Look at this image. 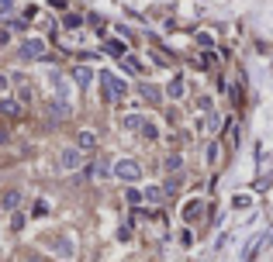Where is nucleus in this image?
I'll return each mask as SVG.
<instances>
[{
    "instance_id": "nucleus-1",
    "label": "nucleus",
    "mask_w": 273,
    "mask_h": 262,
    "mask_svg": "<svg viewBox=\"0 0 273 262\" xmlns=\"http://www.w3.org/2000/svg\"><path fill=\"white\" fill-rule=\"evenodd\" d=\"M100 90H104L107 100H121V97L128 94V86H125L118 76H111V73H100Z\"/></svg>"
},
{
    "instance_id": "nucleus-2",
    "label": "nucleus",
    "mask_w": 273,
    "mask_h": 262,
    "mask_svg": "<svg viewBox=\"0 0 273 262\" xmlns=\"http://www.w3.org/2000/svg\"><path fill=\"white\" fill-rule=\"evenodd\" d=\"M45 56V41L42 38H24L21 41V59H42Z\"/></svg>"
},
{
    "instance_id": "nucleus-3",
    "label": "nucleus",
    "mask_w": 273,
    "mask_h": 262,
    "mask_svg": "<svg viewBox=\"0 0 273 262\" xmlns=\"http://www.w3.org/2000/svg\"><path fill=\"white\" fill-rule=\"evenodd\" d=\"M114 176L132 183V180H138V176H142V169H138V162H132V159H121V162L114 166Z\"/></svg>"
},
{
    "instance_id": "nucleus-4",
    "label": "nucleus",
    "mask_w": 273,
    "mask_h": 262,
    "mask_svg": "<svg viewBox=\"0 0 273 262\" xmlns=\"http://www.w3.org/2000/svg\"><path fill=\"white\" fill-rule=\"evenodd\" d=\"M59 162H62V169H76L80 166V152L76 149H66L62 155H59Z\"/></svg>"
},
{
    "instance_id": "nucleus-5",
    "label": "nucleus",
    "mask_w": 273,
    "mask_h": 262,
    "mask_svg": "<svg viewBox=\"0 0 273 262\" xmlns=\"http://www.w3.org/2000/svg\"><path fill=\"white\" fill-rule=\"evenodd\" d=\"M0 114L18 117V114H21V104H18V100H11V97H4V100H0Z\"/></svg>"
},
{
    "instance_id": "nucleus-6",
    "label": "nucleus",
    "mask_w": 273,
    "mask_h": 262,
    "mask_svg": "<svg viewBox=\"0 0 273 262\" xmlns=\"http://www.w3.org/2000/svg\"><path fill=\"white\" fill-rule=\"evenodd\" d=\"M97 145V135L94 131H80L76 135V149H94Z\"/></svg>"
},
{
    "instance_id": "nucleus-7",
    "label": "nucleus",
    "mask_w": 273,
    "mask_h": 262,
    "mask_svg": "<svg viewBox=\"0 0 273 262\" xmlns=\"http://www.w3.org/2000/svg\"><path fill=\"white\" fill-rule=\"evenodd\" d=\"M21 204V193L18 190H11V193H4V200H0V207H4V210H14V207Z\"/></svg>"
},
{
    "instance_id": "nucleus-8",
    "label": "nucleus",
    "mask_w": 273,
    "mask_h": 262,
    "mask_svg": "<svg viewBox=\"0 0 273 262\" xmlns=\"http://www.w3.org/2000/svg\"><path fill=\"white\" fill-rule=\"evenodd\" d=\"M73 83L87 86V83H90V69H87V66H76V69H73Z\"/></svg>"
},
{
    "instance_id": "nucleus-9",
    "label": "nucleus",
    "mask_w": 273,
    "mask_h": 262,
    "mask_svg": "<svg viewBox=\"0 0 273 262\" xmlns=\"http://www.w3.org/2000/svg\"><path fill=\"white\" fill-rule=\"evenodd\" d=\"M166 94H170V97H183V76H173V79H170Z\"/></svg>"
},
{
    "instance_id": "nucleus-10",
    "label": "nucleus",
    "mask_w": 273,
    "mask_h": 262,
    "mask_svg": "<svg viewBox=\"0 0 273 262\" xmlns=\"http://www.w3.org/2000/svg\"><path fill=\"white\" fill-rule=\"evenodd\" d=\"M56 252L59 255H73V242L69 238H56Z\"/></svg>"
},
{
    "instance_id": "nucleus-11",
    "label": "nucleus",
    "mask_w": 273,
    "mask_h": 262,
    "mask_svg": "<svg viewBox=\"0 0 273 262\" xmlns=\"http://www.w3.org/2000/svg\"><path fill=\"white\" fill-rule=\"evenodd\" d=\"M197 214H201V204H197V200H190V204L183 207V217H187V221H194Z\"/></svg>"
},
{
    "instance_id": "nucleus-12",
    "label": "nucleus",
    "mask_w": 273,
    "mask_h": 262,
    "mask_svg": "<svg viewBox=\"0 0 273 262\" xmlns=\"http://www.w3.org/2000/svg\"><path fill=\"white\" fill-rule=\"evenodd\" d=\"M121 66H125L128 73H142V66H138V59H132V56H125V59H121Z\"/></svg>"
},
{
    "instance_id": "nucleus-13",
    "label": "nucleus",
    "mask_w": 273,
    "mask_h": 262,
    "mask_svg": "<svg viewBox=\"0 0 273 262\" xmlns=\"http://www.w3.org/2000/svg\"><path fill=\"white\" fill-rule=\"evenodd\" d=\"M138 94L145 97V100H159V90H156V86H149V83H142V90H138Z\"/></svg>"
},
{
    "instance_id": "nucleus-14",
    "label": "nucleus",
    "mask_w": 273,
    "mask_h": 262,
    "mask_svg": "<svg viewBox=\"0 0 273 262\" xmlns=\"http://www.w3.org/2000/svg\"><path fill=\"white\" fill-rule=\"evenodd\" d=\"M125 124H128V128H142V124H145V117H142V114H128V117H125Z\"/></svg>"
},
{
    "instance_id": "nucleus-15",
    "label": "nucleus",
    "mask_w": 273,
    "mask_h": 262,
    "mask_svg": "<svg viewBox=\"0 0 273 262\" xmlns=\"http://www.w3.org/2000/svg\"><path fill=\"white\" fill-rule=\"evenodd\" d=\"M107 52H114V56H125V45H121V41H107Z\"/></svg>"
},
{
    "instance_id": "nucleus-16",
    "label": "nucleus",
    "mask_w": 273,
    "mask_h": 262,
    "mask_svg": "<svg viewBox=\"0 0 273 262\" xmlns=\"http://www.w3.org/2000/svg\"><path fill=\"white\" fill-rule=\"evenodd\" d=\"M142 135H145V138H156L159 131H156V124H149V121H145V124H142Z\"/></svg>"
},
{
    "instance_id": "nucleus-17",
    "label": "nucleus",
    "mask_w": 273,
    "mask_h": 262,
    "mask_svg": "<svg viewBox=\"0 0 273 262\" xmlns=\"http://www.w3.org/2000/svg\"><path fill=\"white\" fill-rule=\"evenodd\" d=\"M180 162H183L180 155H166V169H180Z\"/></svg>"
},
{
    "instance_id": "nucleus-18",
    "label": "nucleus",
    "mask_w": 273,
    "mask_h": 262,
    "mask_svg": "<svg viewBox=\"0 0 273 262\" xmlns=\"http://www.w3.org/2000/svg\"><path fill=\"white\" fill-rule=\"evenodd\" d=\"M66 24H69V28H80V24H83V18H80V14H69V18H66Z\"/></svg>"
}]
</instances>
